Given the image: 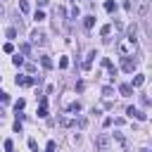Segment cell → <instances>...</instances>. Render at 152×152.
Masks as SVG:
<instances>
[{
  "instance_id": "cell-1",
  "label": "cell",
  "mask_w": 152,
  "mask_h": 152,
  "mask_svg": "<svg viewBox=\"0 0 152 152\" xmlns=\"http://www.w3.org/2000/svg\"><path fill=\"white\" fill-rule=\"evenodd\" d=\"M131 12L135 14V17H147V12H150V0H133L131 2Z\"/></svg>"
},
{
  "instance_id": "cell-2",
  "label": "cell",
  "mask_w": 152,
  "mask_h": 152,
  "mask_svg": "<svg viewBox=\"0 0 152 152\" xmlns=\"http://www.w3.org/2000/svg\"><path fill=\"white\" fill-rule=\"evenodd\" d=\"M121 69H124L126 74H133V71L138 69V59H131L128 55H124V59H121Z\"/></svg>"
},
{
  "instance_id": "cell-3",
  "label": "cell",
  "mask_w": 152,
  "mask_h": 152,
  "mask_svg": "<svg viewBox=\"0 0 152 152\" xmlns=\"http://www.w3.org/2000/svg\"><path fill=\"white\" fill-rule=\"evenodd\" d=\"M107 147H109V135L107 133H100L95 138V150L97 152H107Z\"/></svg>"
},
{
  "instance_id": "cell-4",
  "label": "cell",
  "mask_w": 152,
  "mask_h": 152,
  "mask_svg": "<svg viewBox=\"0 0 152 152\" xmlns=\"http://www.w3.org/2000/svg\"><path fill=\"white\" fill-rule=\"evenodd\" d=\"M126 40L135 48V43H138V28H135V24H131V26H128V31H126Z\"/></svg>"
},
{
  "instance_id": "cell-5",
  "label": "cell",
  "mask_w": 152,
  "mask_h": 152,
  "mask_svg": "<svg viewBox=\"0 0 152 152\" xmlns=\"http://www.w3.org/2000/svg\"><path fill=\"white\" fill-rule=\"evenodd\" d=\"M31 43H33V45H45V33L38 31V28L31 31Z\"/></svg>"
},
{
  "instance_id": "cell-6",
  "label": "cell",
  "mask_w": 152,
  "mask_h": 152,
  "mask_svg": "<svg viewBox=\"0 0 152 152\" xmlns=\"http://www.w3.org/2000/svg\"><path fill=\"white\" fill-rule=\"evenodd\" d=\"M126 114H128L131 119L135 116L138 121H145V119H147V114H145V112H140V109H135V107H128V109H126Z\"/></svg>"
},
{
  "instance_id": "cell-7",
  "label": "cell",
  "mask_w": 152,
  "mask_h": 152,
  "mask_svg": "<svg viewBox=\"0 0 152 152\" xmlns=\"http://www.w3.org/2000/svg\"><path fill=\"white\" fill-rule=\"evenodd\" d=\"M119 93H121L124 97H131V95H133V88H131V83H121V86H119Z\"/></svg>"
},
{
  "instance_id": "cell-8",
  "label": "cell",
  "mask_w": 152,
  "mask_h": 152,
  "mask_svg": "<svg viewBox=\"0 0 152 152\" xmlns=\"http://www.w3.org/2000/svg\"><path fill=\"white\" fill-rule=\"evenodd\" d=\"M142 83H145V74H135V76H133L131 88H138V86H142Z\"/></svg>"
},
{
  "instance_id": "cell-9",
  "label": "cell",
  "mask_w": 152,
  "mask_h": 152,
  "mask_svg": "<svg viewBox=\"0 0 152 152\" xmlns=\"http://www.w3.org/2000/svg\"><path fill=\"white\" fill-rule=\"evenodd\" d=\"M57 121H59V126H64V128H69V126H74V119H69V116H64V114H62V116H59Z\"/></svg>"
},
{
  "instance_id": "cell-10",
  "label": "cell",
  "mask_w": 152,
  "mask_h": 152,
  "mask_svg": "<svg viewBox=\"0 0 152 152\" xmlns=\"http://www.w3.org/2000/svg\"><path fill=\"white\" fill-rule=\"evenodd\" d=\"M93 57H97V55H95V50H93V52H88V57H86V62H83V69H90V66H93Z\"/></svg>"
},
{
  "instance_id": "cell-11",
  "label": "cell",
  "mask_w": 152,
  "mask_h": 152,
  "mask_svg": "<svg viewBox=\"0 0 152 152\" xmlns=\"http://www.w3.org/2000/svg\"><path fill=\"white\" fill-rule=\"evenodd\" d=\"M74 126H76V128H86V126H88V119H86V116H78V119H74Z\"/></svg>"
},
{
  "instance_id": "cell-12",
  "label": "cell",
  "mask_w": 152,
  "mask_h": 152,
  "mask_svg": "<svg viewBox=\"0 0 152 152\" xmlns=\"http://www.w3.org/2000/svg\"><path fill=\"white\" fill-rule=\"evenodd\" d=\"M104 10H107V12H116V2H114V0H107V2H104Z\"/></svg>"
},
{
  "instance_id": "cell-13",
  "label": "cell",
  "mask_w": 152,
  "mask_h": 152,
  "mask_svg": "<svg viewBox=\"0 0 152 152\" xmlns=\"http://www.w3.org/2000/svg\"><path fill=\"white\" fill-rule=\"evenodd\" d=\"M93 24H95V17H86V19H83V26H86V28H93Z\"/></svg>"
},
{
  "instance_id": "cell-14",
  "label": "cell",
  "mask_w": 152,
  "mask_h": 152,
  "mask_svg": "<svg viewBox=\"0 0 152 152\" xmlns=\"http://www.w3.org/2000/svg\"><path fill=\"white\" fill-rule=\"evenodd\" d=\"M12 64H14V66H21V64H24V57H21V55H14V57H12Z\"/></svg>"
},
{
  "instance_id": "cell-15",
  "label": "cell",
  "mask_w": 152,
  "mask_h": 152,
  "mask_svg": "<svg viewBox=\"0 0 152 152\" xmlns=\"http://www.w3.org/2000/svg\"><path fill=\"white\" fill-rule=\"evenodd\" d=\"M40 64H43L45 69H52V59H50V57H40Z\"/></svg>"
},
{
  "instance_id": "cell-16",
  "label": "cell",
  "mask_w": 152,
  "mask_h": 152,
  "mask_svg": "<svg viewBox=\"0 0 152 152\" xmlns=\"http://www.w3.org/2000/svg\"><path fill=\"white\" fill-rule=\"evenodd\" d=\"M66 109H69V112H74V114H78V112H81V104H78V102H71Z\"/></svg>"
},
{
  "instance_id": "cell-17",
  "label": "cell",
  "mask_w": 152,
  "mask_h": 152,
  "mask_svg": "<svg viewBox=\"0 0 152 152\" xmlns=\"http://www.w3.org/2000/svg\"><path fill=\"white\" fill-rule=\"evenodd\" d=\"M19 10L26 14V12H28V0H19Z\"/></svg>"
},
{
  "instance_id": "cell-18",
  "label": "cell",
  "mask_w": 152,
  "mask_h": 152,
  "mask_svg": "<svg viewBox=\"0 0 152 152\" xmlns=\"http://www.w3.org/2000/svg\"><path fill=\"white\" fill-rule=\"evenodd\" d=\"M24 107H26V100H17V102H14V109H17V112H21Z\"/></svg>"
},
{
  "instance_id": "cell-19",
  "label": "cell",
  "mask_w": 152,
  "mask_h": 152,
  "mask_svg": "<svg viewBox=\"0 0 152 152\" xmlns=\"http://www.w3.org/2000/svg\"><path fill=\"white\" fill-rule=\"evenodd\" d=\"M33 19H36V21H43V19H45V12H40V10H36V14H33Z\"/></svg>"
},
{
  "instance_id": "cell-20",
  "label": "cell",
  "mask_w": 152,
  "mask_h": 152,
  "mask_svg": "<svg viewBox=\"0 0 152 152\" xmlns=\"http://www.w3.org/2000/svg\"><path fill=\"white\" fill-rule=\"evenodd\" d=\"M19 50H21V55H24V57H26V55H28V52H31V45H28V43H24V45H21V48H19Z\"/></svg>"
},
{
  "instance_id": "cell-21",
  "label": "cell",
  "mask_w": 152,
  "mask_h": 152,
  "mask_svg": "<svg viewBox=\"0 0 152 152\" xmlns=\"http://www.w3.org/2000/svg\"><path fill=\"white\" fill-rule=\"evenodd\" d=\"M112 93H114V88H112V86H104V88H102V95H104V97H109Z\"/></svg>"
},
{
  "instance_id": "cell-22",
  "label": "cell",
  "mask_w": 152,
  "mask_h": 152,
  "mask_svg": "<svg viewBox=\"0 0 152 152\" xmlns=\"http://www.w3.org/2000/svg\"><path fill=\"white\" fill-rule=\"evenodd\" d=\"M5 152H14V142L12 140H5Z\"/></svg>"
},
{
  "instance_id": "cell-23",
  "label": "cell",
  "mask_w": 152,
  "mask_h": 152,
  "mask_svg": "<svg viewBox=\"0 0 152 152\" xmlns=\"http://www.w3.org/2000/svg\"><path fill=\"white\" fill-rule=\"evenodd\" d=\"M109 31H112V26H109V24H104V26L100 28V33H102V36H109Z\"/></svg>"
},
{
  "instance_id": "cell-24",
  "label": "cell",
  "mask_w": 152,
  "mask_h": 152,
  "mask_svg": "<svg viewBox=\"0 0 152 152\" xmlns=\"http://www.w3.org/2000/svg\"><path fill=\"white\" fill-rule=\"evenodd\" d=\"M38 104H40V107H48V95H40V97H38Z\"/></svg>"
},
{
  "instance_id": "cell-25",
  "label": "cell",
  "mask_w": 152,
  "mask_h": 152,
  "mask_svg": "<svg viewBox=\"0 0 152 152\" xmlns=\"http://www.w3.org/2000/svg\"><path fill=\"white\" fill-rule=\"evenodd\" d=\"M0 102H2V104H5V102H10V95H7L5 90H0Z\"/></svg>"
},
{
  "instance_id": "cell-26",
  "label": "cell",
  "mask_w": 152,
  "mask_h": 152,
  "mask_svg": "<svg viewBox=\"0 0 152 152\" xmlns=\"http://www.w3.org/2000/svg\"><path fill=\"white\" fill-rule=\"evenodd\" d=\"M7 38H10V40L17 38V28H7Z\"/></svg>"
},
{
  "instance_id": "cell-27",
  "label": "cell",
  "mask_w": 152,
  "mask_h": 152,
  "mask_svg": "<svg viewBox=\"0 0 152 152\" xmlns=\"http://www.w3.org/2000/svg\"><path fill=\"white\" fill-rule=\"evenodd\" d=\"M38 116L45 119V116H48V107H38Z\"/></svg>"
},
{
  "instance_id": "cell-28",
  "label": "cell",
  "mask_w": 152,
  "mask_h": 152,
  "mask_svg": "<svg viewBox=\"0 0 152 152\" xmlns=\"http://www.w3.org/2000/svg\"><path fill=\"white\" fill-rule=\"evenodd\" d=\"M59 66H62V69H66V66H69V59H66V57H62V59H59Z\"/></svg>"
},
{
  "instance_id": "cell-29",
  "label": "cell",
  "mask_w": 152,
  "mask_h": 152,
  "mask_svg": "<svg viewBox=\"0 0 152 152\" xmlns=\"http://www.w3.org/2000/svg\"><path fill=\"white\" fill-rule=\"evenodd\" d=\"M107 69H109V76H112V81H114V76H116V74H119V71H116V69H114V66H112V64H109V66H107Z\"/></svg>"
},
{
  "instance_id": "cell-30",
  "label": "cell",
  "mask_w": 152,
  "mask_h": 152,
  "mask_svg": "<svg viewBox=\"0 0 152 152\" xmlns=\"http://www.w3.org/2000/svg\"><path fill=\"white\" fill-rule=\"evenodd\" d=\"M14 131H17V133H21V119H17V121H14Z\"/></svg>"
},
{
  "instance_id": "cell-31",
  "label": "cell",
  "mask_w": 152,
  "mask_h": 152,
  "mask_svg": "<svg viewBox=\"0 0 152 152\" xmlns=\"http://www.w3.org/2000/svg\"><path fill=\"white\" fill-rule=\"evenodd\" d=\"M45 152H55V142H52V140L45 145Z\"/></svg>"
},
{
  "instance_id": "cell-32",
  "label": "cell",
  "mask_w": 152,
  "mask_h": 152,
  "mask_svg": "<svg viewBox=\"0 0 152 152\" xmlns=\"http://www.w3.org/2000/svg\"><path fill=\"white\" fill-rule=\"evenodd\" d=\"M78 17V5H74V10H71V19H76Z\"/></svg>"
},
{
  "instance_id": "cell-33",
  "label": "cell",
  "mask_w": 152,
  "mask_h": 152,
  "mask_svg": "<svg viewBox=\"0 0 152 152\" xmlns=\"http://www.w3.org/2000/svg\"><path fill=\"white\" fill-rule=\"evenodd\" d=\"M28 147H31V150H38V142H36V140L31 138V140H28Z\"/></svg>"
},
{
  "instance_id": "cell-34",
  "label": "cell",
  "mask_w": 152,
  "mask_h": 152,
  "mask_svg": "<svg viewBox=\"0 0 152 152\" xmlns=\"http://www.w3.org/2000/svg\"><path fill=\"white\" fill-rule=\"evenodd\" d=\"M140 152H150V150H147V147H142V150H140Z\"/></svg>"
},
{
  "instance_id": "cell-35",
  "label": "cell",
  "mask_w": 152,
  "mask_h": 152,
  "mask_svg": "<svg viewBox=\"0 0 152 152\" xmlns=\"http://www.w3.org/2000/svg\"><path fill=\"white\" fill-rule=\"evenodd\" d=\"M0 12H2V7H0Z\"/></svg>"
}]
</instances>
